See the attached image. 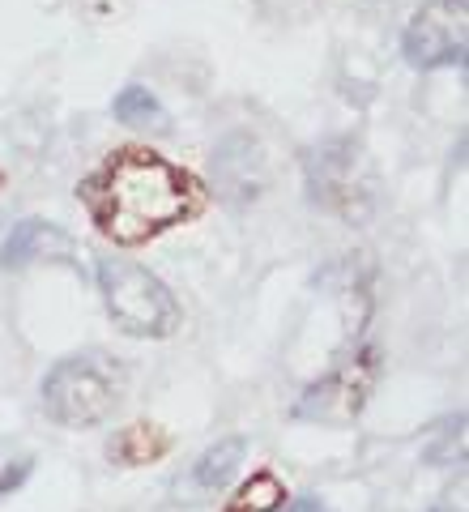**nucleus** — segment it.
Here are the masks:
<instances>
[{"instance_id":"f257e3e1","label":"nucleus","mask_w":469,"mask_h":512,"mask_svg":"<svg viewBox=\"0 0 469 512\" xmlns=\"http://www.w3.org/2000/svg\"><path fill=\"white\" fill-rule=\"evenodd\" d=\"M77 197L99 235L124 248L158 239L205 210V188L197 184V175L141 146L107 154L82 180Z\"/></svg>"},{"instance_id":"f03ea898","label":"nucleus","mask_w":469,"mask_h":512,"mask_svg":"<svg viewBox=\"0 0 469 512\" xmlns=\"http://www.w3.org/2000/svg\"><path fill=\"white\" fill-rule=\"evenodd\" d=\"M124 397V367L103 350L60 359L43 376V410L60 427H99Z\"/></svg>"},{"instance_id":"7ed1b4c3","label":"nucleus","mask_w":469,"mask_h":512,"mask_svg":"<svg viewBox=\"0 0 469 512\" xmlns=\"http://www.w3.org/2000/svg\"><path fill=\"white\" fill-rule=\"evenodd\" d=\"M94 282H99L111 320L128 338H171L180 329V303L171 286L145 265L124 261V256H99Z\"/></svg>"},{"instance_id":"20e7f679","label":"nucleus","mask_w":469,"mask_h":512,"mask_svg":"<svg viewBox=\"0 0 469 512\" xmlns=\"http://www.w3.org/2000/svg\"><path fill=\"white\" fill-rule=\"evenodd\" d=\"M307 201L346 222H367L376 210V175H371L367 150L359 137H325L303 154Z\"/></svg>"},{"instance_id":"39448f33","label":"nucleus","mask_w":469,"mask_h":512,"mask_svg":"<svg viewBox=\"0 0 469 512\" xmlns=\"http://www.w3.org/2000/svg\"><path fill=\"white\" fill-rule=\"evenodd\" d=\"M380 380V346H363L350 359H342L329 376L307 384L303 397L290 406V419L303 423H350L367 406L371 389Z\"/></svg>"},{"instance_id":"423d86ee","label":"nucleus","mask_w":469,"mask_h":512,"mask_svg":"<svg viewBox=\"0 0 469 512\" xmlns=\"http://www.w3.org/2000/svg\"><path fill=\"white\" fill-rule=\"evenodd\" d=\"M469 52V0H427L401 30V56L418 73L465 64Z\"/></svg>"},{"instance_id":"0eeeda50","label":"nucleus","mask_w":469,"mask_h":512,"mask_svg":"<svg viewBox=\"0 0 469 512\" xmlns=\"http://www.w3.org/2000/svg\"><path fill=\"white\" fill-rule=\"evenodd\" d=\"M214 175H218V188L231 205H244L256 201L269 184L265 175V154H261V141H252L248 133H235L226 137L222 146L214 150Z\"/></svg>"},{"instance_id":"6e6552de","label":"nucleus","mask_w":469,"mask_h":512,"mask_svg":"<svg viewBox=\"0 0 469 512\" xmlns=\"http://www.w3.org/2000/svg\"><path fill=\"white\" fill-rule=\"evenodd\" d=\"M35 261H64V265H77V244L73 235L56 227L47 218H22L13 222V231L5 235L0 244V265L5 269H26Z\"/></svg>"},{"instance_id":"1a4fd4ad","label":"nucleus","mask_w":469,"mask_h":512,"mask_svg":"<svg viewBox=\"0 0 469 512\" xmlns=\"http://www.w3.org/2000/svg\"><path fill=\"white\" fill-rule=\"evenodd\" d=\"M244 457H248V440L244 436H226L218 444H209L205 453L192 461V470L180 478V483H175L180 500H205V495H218L239 474Z\"/></svg>"},{"instance_id":"9d476101","label":"nucleus","mask_w":469,"mask_h":512,"mask_svg":"<svg viewBox=\"0 0 469 512\" xmlns=\"http://www.w3.org/2000/svg\"><path fill=\"white\" fill-rule=\"evenodd\" d=\"M171 453V436L158 423H128L116 436H107V457L111 466H150V461Z\"/></svg>"},{"instance_id":"9b49d317","label":"nucleus","mask_w":469,"mask_h":512,"mask_svg":"<svg viewBox=\"0 0 469 512\" xmlns=\"http://www.w3.org/2000/svg\"><path fill=\"white\" fill-rule=\"evenodd\" d=\"M111 116L128 128H145V133H171V116L167 107L154 99L145 86H124L116 99H111Z\"/></svg>"},{"instance_id":"f8f14e48","label":"nucleus","mask_w":469,"mask_h":512,"mask_svg":"<svg viewBox=\"0 0 469 512\" xmlns=\"http://www.w3.org/2000/svg\"><path fill=\"white\" fill-rule=\"evenodd\" d=\"M286 495L290 491L282 487V478L261 470V474H252L218 512H278V508H286Z\"/></svg>"},{"instance_id":"ddd939ff","label":"nucleus","mask_w":469,"mask_h":512,"mask_svg":"<svg viewBox=\"0 0 469 512\" xmlns=\"http://www.w3.org/2000/svg\"><path fill=\"white\" fill-rule=\"evenodd\" d=\"M35 474V453L18 440H0V500L18 491Z\"/></svg>"},{"instance_id":"4468645a","label":"nucleus","mask_w":469,"mask_h":512,"mask_svg":"<svg viewBox=\"0 0 469 512\" xmlns=\"http://www.w3.org/2000/svg\"><path fill=\"white\" fill-rule=\"evenodd\" d=\"M435 512H465V508H435Z\"/></svg>"}]
</instances>
